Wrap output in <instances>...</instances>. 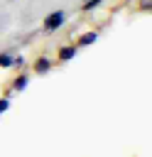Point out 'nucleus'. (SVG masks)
Listing matches in <instances>:
<instances>
[{
    "label": "nucleus",
    "instance_id": "9b49d317",
    "mask_svg": "<svg viewBox=\"0 0 152 157\" xmlns=\"http://www.w3.org/2000/svg\"><path fill=\"white\" fill-rule=\"evenodd\" d=\"M123 2H125V5H130V2H135V0H123Z\"/></svg>",
    "mask_w": 152,
    "mask_h": 157
},
{
    "label": "nucleus",
    "instance_id": "6e6552de",
    "mask_svg": "<svg viewBox=\"0 0 152 157\" xmlns=\"http://www.w3.org/2000/svg\"><path fill=\"white\" fill-rule=\"evenodd\" d=\"M137 2V12H150L152 7V0H135Z\"/></svg>",
    "mask_w": 152,
    "mask_h": 157
},
{
    "label": "nucleus",
    "instance_id": "7ed1b4c3",
    "mask_svg": "<svg viewBox=\"0 0 152 157\" xmlns=\"http://www.w3.org/2000/svg\"><path fill=\"white\" fill-rule=\"evenodd\" d=\"M51 69H54V59L47 56V54H39V56L34 59V64H32V71L39 74V76H42V74H49Z\"/></svg>",
    "mask_w": 152,
    "mask_h": 157
},
{
    "label": "nucleus",
    "instance_id": "f257e3e1",
    "mask_svg": "<svg viewBox=\"0 0 152 157\" xmlns=\"http://www.w3.org/2000/svg\"><path fill=\"white\" fill-rule=\"evenodd\" d=\"M66 10H54V12H49L44 20H42V29L44 32H56V29H61L64 25H66Z\"/></svg>",
    "mask_w": 152,
    "mask_h": 157
},
{
    "label": "nucleus",
    "instance_id": "1a4fd4ad",
    "mask_svg": "<svg viewBox=\"0 0 152 157\" xmlns=\"http://www.w3.org/2000/svg\"><path fill=\"white\" fill-rule=\"evenodd\" d=\"M12 69H25V56H22V54H17V56L12 59Z\"/></svg>",
    "mask_w": 152,
    "mask_h": 157
},
{
    "label": "nucleus",
    "instance_id": "20e7f679",
    "mask_svg": "<svg viewBox=\"0 0 152 157\" xmlns=\"http://www.w3.org/2000/svg\"><path fill=\"white\" fill-rule=\"evenodd\" d=\"M98 29H88V32H83V34H78V39L74 42L76 44V49H83V47H91V44H96L98 42Z\"/></svg>",
    "mask_w": 152,
    "mask_h": 157
},
{
    "label": "nucleus",
    "instance_id": "0eeeda50",
    "mask_svg": "<svg viewBox=\"0 0 152 157\" xmlns=\"http://www.w3.org/2000/svg\"><path fill=\"white\" fill-rule=\"evenodd\" d=\"M12 59H15V54L0 52V69H12Z\"/></svg>",
    "mask_w": 152,
    "mask_h": 157
},
{
    "label": "nucleus",
    "instance_id": "f03ea898",
    "mask_svg": "<svg viewBox=\"0 0 152 157\" xmlns=\"http://www.w3.org/2000/svg\"><path fill=\"white\" fill-rule=\"evenodd\" d=\"M76 54H78V49H76L74 42H71V44H61V47L56 49V59H54V61H59V64H69Z\"/></svg>",
    "mask_w": 152,
    "mask_h": 157
},
{
    "label": "nucleus",
    "instance_id": "39448f33",
    "mask_svg": "<svg viewBox=\"0 0 152 157\" xmlns=\"http://www.w3.org/2000/svg\"><path fill=\"white\" fill-rule=\"evenodd\" d=\"M27 86H29V74L20 69V74H17V76H15L12 81H10V88H12L15 93H22V91H25Z\"/></svg>",
    "mask_w": 152,
    "mask_h": 157
},
{
    "label": "nucleus",
    "instance_id": "423d86ee",
    "mask_svg": "<svg viewBox=\"0 0 152 157\" xmlns=\"http://www.w3.org/2000/svg\"><path fill=\"white\" fill-rule=\"evenodd\" d=\"M105 0H81V12H93V10H98L101 5H103Z\"/></svg>",
    "mask_w": 152,
    "mask_h": 157
},
{
    "label": "nucleus",
    "instance_id": "9d476101",
    "mask_svg": "<svg viewBox=\"0 0 152 157\" xmlns=\"http://www.w3.org/2000/svg\"><path fill=\"white\" fill-rule=\"evenodd\" d=\"M7 108H10V98H7V96H2V98H0V115H2Z\"/></svg>",
    "mask_w": 152,
    "mask_h": 157
}]
</instances>
